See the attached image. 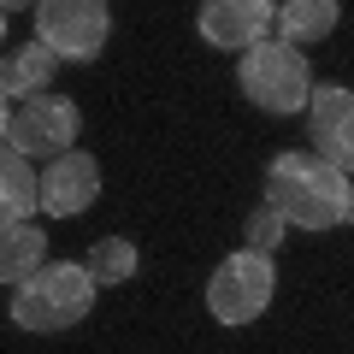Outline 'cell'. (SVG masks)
<instances>
[{"mask_svg": "<svg viewBox=\"0 0 354 354\" xmlns=\"http://www.w3.org/2000/svg\"><path fill=\"white\" fill-rule=\"evenodd\" d=\"M283 230H290V225H283V213H278V207H254V213H248V225H242V236H248V242H242V248H254V254H272V248H278V242H283Z\"/></svg>", "mask_w": 354, "mask_h": 354, "instance_id": "cell-15", "label": "cell"}, {"mask_svg": "<svg viewBox=\"0 0 354 354\" xmlns=\"http://www.w3.org/2000/svg\"><path fill=\"white\" fill-rule=\"evenodd\" d=\"M95 272L88 260H59V266H41L30 283L12 290V325L24 330H65L77 319H88L95 307Z\"/></svg>", "mask_w": 354, "mask_h": 354, "instance_id": "cell-3", "label": "cell"}, {"mask_svg": "<svg viewBox=\"0 0 354 354\" xmlns=\"http://www.w3.org/2000/svg\"><path fill=\"white\" fill-rule=\"evenodd\" d=\"M195 30L218 53H248L278 30V0H201Z\"/></svg>", "mask_w": 354, "mask_h": 354, "instance_id": "cell-7", "label": "cell"}, {"mask_svg": "<svg viewBox=\"0 0 354 354\" xmlns=\"http://www.w3.org/2000/svg\"><path fill=\"white\" fill-rule=\"evenodd\" d=\"M266 207H278L290 230H337L348 225L354 177L319 153H278L266 165Z\"/></svg>", "mask_w": 354, "mask_h": 354, "instance_id": "cell-1", "label": "cell"}, {"mask_svg": "<svg viewBox=\"0 0 354 354\" xmlns=\"http://www.w3.org/2000/svg\"><path fill=\"white\" fill-rule=\"evenodd\" d=\"M77 130H83V113H77L71 95H36V101L6 106V118H0L6 148L24 153V160H59V153H71Z\"/></svg>", "mask_w": 354, "mask_h": 354, "instance_id": "cell-5", "label": "cell"}, {"mask_svg": "<svg viewBox=\"0 0 354 354\" xmlns=\"http://www.w3.org/2000/svg\"><path fill=\"white\" fill-rule=\"evenodd\" d=\"M236 83H242V95H248L260 113H272V118L307 113V101H313V65H307V53L295 48V41H283V36H266L260 48L242 53Z\"/></svg>", "mask_w": 354, "mask_h": 354, "instance_id": "cell-2", "label": "cell"}, {"mask_svg": "<svg viewBox=\"0 0 354 354\" xmlns=\"http://www.w3.org/2000/svg\"><path fill=\"white\" fill-rule=\"evenodd\" d=\"M0 6H6V12H36L41 0H0Z\"/></svg>", "mask_w": 354, "mask_h": 354, "instance_id": "cell-16", "label": "cell"}, {"mask_svg": "<svg viewBox=\"0 0 354 354\" xmlns=\"http://www.w3.org/2000/svg\"><path fill=\"white\" fill-rule=\"evenodd\" d=\"M342 6L337 0H278V36L283 41H325L330 30H337Z\"/></svg>", "mask_w": 354, "mask_h": 354, "instance_id": "cell-13", "label": "cell"}, {"mask_svg": "<svg viewBox=\"0 0 354 354\" xmlns=\"http://www.w3.org/2000/svg\"><path fill=\"white\" fill-rule=\"evenodd\" d=\"M95 195H101V165H95V153L71 148V153L41 165V213L77 218V213L95 207Z\"/></svg>", "mask_w": 354, "mask_h": 354, "instance_id": "cell-9", "label": "cell"}, {"mask_svg": "<svg viewBox=\"0 0 354 354\" xmlns=\"http://www.w3.org/2000/svg\"><path fill=\"white\" fill-rule=\"evenodd\" d=\"M53 59H59V53H53L48 41H24V48L6 53V65H0V95H6V106L48 95V83H53Z\"/></svg>", "mask_w": 354, "mask_h": 354, "instance_id": "cell-10", "label": "cell"}, {"mask_svg": "<svg viewBox=\"0 0 354 354\" xmlns=\"http://www.w3.org/2000/svg\"><path fill=\"white\" fill-rule=\"evenodd\" d=\"M48 266V236H41V225H0V278H6V290H18V283H30Z\"/></svg>", "mask_w": 354, "mask_h": 354, "instance_id": "cell-12", "label": "cell"}, {"mask_svg": "<svg viewBox=\"0 0 354 354\" xmlns=\"http://www.w3.org/2000/svg\"><path fill=\"white\" fill-rule=\"evenodd\" d=\"M278 295V272H272V254L236 248L218 260V272L207 278V313L218 325H254V319L272 307Z\"/></svg>", "mask_w": 354, "mask_h": 354, "instance_id": "cell-4", "label": "cell"}, {"mask_svg": "<svg viewBox=\"0 0 354 354\" xmlns=\"http://www.w3.org/2000/svg\"><path fill=\"white\" fill-rule=\"evenodd\" d=\"M30 213H41V171L24 153H0V225H24Z\"/></svg>", "mask_w": 354, "mask_h": 354, "instance_id": "cell-11", "label": "cell"}, {"mask_svg": "<svg viewBox=\"0 0 354 354\" xmlns=\"http://www.w3.org/2000/svg\"><path fill=\"white\" fill-rule=\"evenodd\" d=\"M113 36V12L106 0H41L36 6V41H48L59 59L88 65Z\"/></svg>", "mask_w": 354, "mask_h": 354, "instance_id": "cell-6", "label": "cell"}, {"mask_svg": "<svg viewBox=\"0 0 354 354\" xmlns=\"http://www.w3.org/2000/svg\"><path fill=\"white\" fill-rule=\"evenodd\" d=\"M307 130H313V153L319 160H330L337 171L354 177V88H342V83L313 88V101H307Z\"/></svg>", "mask_w": 354, "mask_h": 354, "instance_id": "cell-8", "label": "cell"}, {"mask_svg": "<svg viewBox=\"0 0 354 354\" xmlns=\"http://www.w3.org/2000/svg\"><path fill=\"white\" fill-rule=\"evenodd\" d=\"M88 272H95V283H124L136 272V242L130 236H101L88 248Z\"/></svg>", "mask_w": 354, "mask_h": 354, "instance_id": "cell-14", "label": "cell"}, {"mask_svg": "<svg viewBox=\"0 0 354 354\" xmlns=\"http://www.w3.org/2000/svg\"><path fill=\"white\" fill-rule=\"evenodd\" d=\"M348 225H354V207H348Z\"/></svg>", "mask_w": 354, "mask_h": 354, "instance_id": "cell-17", "label": "cell"}]
</instances>
